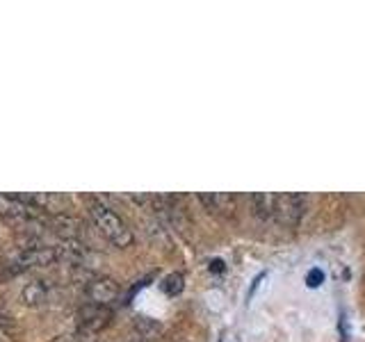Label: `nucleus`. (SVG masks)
I'll return each instance as SVG.
<instances>
[{
  "label": "nucleus",
  "instance_id": "nucleus-1",
  "mask_svg": "<svg viewBox=\"0 0 365 342\" xmlns=\"http://www.w3.org/2000/svg\"><path fill=\"white\" fill-rule=\"evenodd\" d=\"M89 212L98 228V233L106 237L110 244L119 247V249H125L133 244V231L128 228V224L121 219V214L114 212L110 205L96 201L89 205Z\"/></svg>",
  "mask_w": 365,
  "mask_h": 342
},
{
  "label": "nucleus",
  "instance_id": "nucleus-2",
  "mask_svg": "<svg viewBox=\"0 0 365 342\" xmlns=\"http://www.w3.org/2000/svg\"><path fill=\"white\" fill-rule=\"evenodd\" d=\"M60 260L57 256V249L48 247V244H34V247H26V249H19L16 254H11L5 265L3 271L7 276H14V274H21L26 269L32 267H46V265H53V262Z\"/></svg>",
  "mask_w": 365,
  "mask_h": 342
},
{
  "label": "nucleus",
  "instance_id": "nucleus-3",
  "mask_svg": "<svg viewBox=\"0 0 365 342\" xmlns=\"http://www.w3.org/2000/svg\"><path fill=\"white\" fill-rule=\"evenodd\" d=\"M306 210V197L304 194H277V201H274V217L272 219L283 228H294L299 226L302 217Z\"/></svg>",
  "mask_w": 365,
  "mask_h": 342
},
{
  "label": "nucleus",
  "instance_id": "nucleus-4",
  "mask_svg": "<svg viewBox=\"0 0 365 342\" xmlns=\"http://www.w3.org/2000/svg\"><path fill=\"white\" fill-rule=\"evenodd\" d=\"M110 317H112V311L106 306H94V304L83 306L78 311V336L91 338L101 333V331L110 324Z\"/></svg>",
  "mask_w": 365,
  "mask_h": 342
},
{
  "label": "nucleus",
  "instance_id": "nucleus-5",
  "mask_svg": "<svg viewBox=\"0 0 365 342\" xmlns=\"http://www.w3.org/2000/svg\"><path fill=\"white\" fill-rule=\"evenodd\" d=\"M119 294H121L119 283L110 276H96L85 285V296L89 299V304H94V306L108 308L112 301L119 299Z\"/></svg>",
  "mask_w": 365,
  "mask_h": 342
},
{
  "label": "nucleus",
  "instance_id": "nucleus-6",
  "mask_svg": "<svg viewBox=\"0 0 365 342\" xmlns=\"http://www.w3.org/2000/svg\"><path fill=\"white\" fill-rule=\"evenodd\" d=\"M41 214V210L32 208V205L19 201L14 194H0V217H11V219H37Z\"/></svg>",
  "mask_w": 365,
  "mask_h": 342
},
{
  "label": "nucleus",
  "instance_id": "nucleus-7",
  "mask_svg": "<svg viewBox=\"0 0 365 342\" xmlns=\"http://www.w3.org/2000/svg\"><path fill=\"white\" fill-rule=\"evenodd\" d=\"M199 201L205 205V210L217 217H233V212H235V197L231 192L199 194Z\"/></svg>",
  "mask_w": 365,
  "mask_h": 342
},
{
  "label": "nucleus",
  "instance_id": "nucleus-8",
  "mask_svg": "<svg viewBox=\"0 0 365 342\" xmlns=\"http://www.w3.org/2000/svg\"><path fill=\"white\" fill-rule=\"evenodd\" d=\"M274 201H277V194H267V192L251 194V205H254V212L260 219H272L274 217Z\"/></svg>",
  "mask_w": 365,
  "mask_h": 342
},
{
  "label": "nucleus",
  "instance_id": "nucleus-9",
  "mask_svg": "<svg viewBox=\"0 0 365 342\" xmlns=\"http://www.w3.org/2000/svg\"><path fill=\"white\" fill-rule=\"evenodd\" d=\"M21 299L26 301L28 306H39L48 299V285L43 281H32L30 285H26V290H23Z\"/></svg>",
  "mask_w": 365,
  "mask_h": 342
},
{
  "label": "nucleus",
  "instance_id": "nucleus-10",
  "mask_svg": "<svg viewBox=\"0 0 365 342\" xmlns=\"http://www.w3.org/2000/svg\"><path fill=\"white\" fill-rule=\"evenodd\" d=\"M135 331L140 333V338L144 340H151V338H158L163 333V326H160L155 319H148V317H137L135 319Z\"/></svg>",
  "mask_w": 365,
  "mask_h": 342
},
{
  "label": "nucleus",
  "instance_id": "nucleus-11",
  "mask_svg": "<svg viewBox=\"0 0 365 342\" xmlns=\"http://www.w3.org/2000/svg\"><path fill=\"white\" fill-rule=\"evenodd\" d=\"M182 288H185V276H182L180 271L169 274V276L163 281V290H165V294H169V296L180 294V292H182Z\"/></svg>",
  "mask_w": 365,
  "mask_h": 342
},
{
  "label": "nucleus",
  "instance_id": "nucleus-12",
  "mask_svg": "<svg viewBox=\"0 0 365 342\" xmlns=\"http://www.w3.org/2000/svg\"><path fill=\"white\" fill-rule=\"evenodd\" d=\"M324 281V274H322V269H317V267H313L311 271H308V276H306V283H308V288H317L319 283Z\"/></svg>",
  "mask_w": 365,
  "mask_h": 342
},
{
  "label": "nucleus",
  "instance_id": "nucleus-13",
  "mask_svg": "<svg viewBox=\"0 0 365 342\" xmlns=\"http://www.w3.org/2000/svg\"><path fill=\"white\" fill-rule=\"evenodd\" d=\"M224 269H226V267H224V260L217 258V260L210 262V271H224Z\"/></svg>",
  "mask_w": 365,
  "mask_h": 342
},
{
  "label": "nucleus",
  "instance_id": "nucleus-14",
  "mask_svg": "<svg viewBox=\"0 0 365 342\" xmlns=\"http://www.w3.org/2000/svg\"><path fill=\"white\" fill-rule=\"evenodd\" d=\"M130 342H140V340H130Z\"/></svg>",
  "mask_w": 365,
  "mask_h": 342
}]
</instances>
